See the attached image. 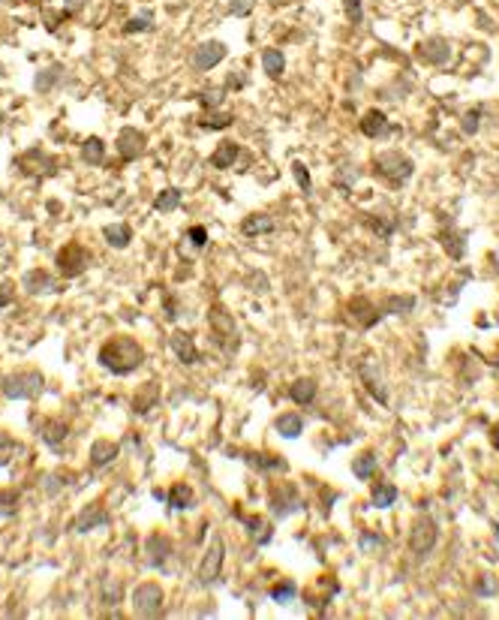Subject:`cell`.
<instances>
[{
  "label": "cell",
  "instance_id": "cell-1",
  "mask_svg": "<svg viewBox=\"0 0 499 620\" xmlns=\"http://www.w3.org/2000/svg\"><path fill=\"white\" fill-rule=\"evenodd\" d=\"M142 361H145V347L138 344L136 337L114 335L99 347V364L114 376H126V374L138 371Z\"/></svg>",
  "mask_w": 499,
  "mask_h": 620
},
{
  "label": "cell",
  "instance_id": "cell-2",
  "mask_svg": "<svg viewBox=\"0 0 499 620\" xmlns=\"http://www.w3.org/2000/svg\"><path fill=\"white\" fill-rule=\"evenodd\" d=\"M373 172H376L385 184L403 187L409 178H412L415 163L409 160L406 154H400V151H385V154H379V157L373 160Z\"/></svg>",
  "mask_w": 499,
  "mask_h": 620
},
{
  "label": "cell",
  "instance_id": "cell-3",
  "mask_svg": "<svg viewBox=\"0 0 499 620\" xmlns=\"http://www.w3.org/2000/svg\"><path fill=\"white\" fill-rule=\"evenodd\" d=\"M43 386H45L43 374H36V371H18V374H9V376L4 379V395H6L9 401H31V398L40 395Z\"/></svg>",
  "mask_w": 499,
  "mask_h": 620
},
{
  "label": "cell",
  "instance_id": "cell-4",
  "mask_svg": "<svg viewBox=\"0 0 499 620\" xmlns=\"http://www.w3.org/2000/svg\"><path fill=\"white\" fill-rule=\"evenodd\" d=\"M226 548H223V539L216 536L211 545H208V551L202 554V563H199V569H196V581L202 587H211V584H216L220 581V575H223V560H226V554H223Z\"/></svg>",
  "mask_w": 499,
  "mask_h": 620
},
{
  "label": "cell",
  "instance_id": "cell-5",
  "mask_svg": "<svg viewBox=\"0 0 499 620\" xmlns=\"http://www.w3.org/2000/svg\"><path fill=\"white\" fill-rule=\"evenodd\" d=\"M437 539H439L437 521L427 518V515L415 518L412 530H409V548H412V554H418V558H427V554L437 548Z\"/></svg>",
  "mask_w": 499,
  "mask_h": 620
},
{
  "label": "cell",
  "instance_id": "cell-6",
  "mask_svg": "<svg viewBox=\"0 0 499 620\" xmlns=\"http://www.w3.org/2000/svg\"><path fill=\"white\" fill-rule=\"evenodd\" d=\"M87 262H91V256H87V250H84L82 244H75V241L63 244V247L57 250V259H55V265H57L60 277H67V281H72V277L84 274Z\"/></svg>",
  "mask_w": 499,
  "mask_h": 620
},
{
  "label": "cell",
  "instance_id": "cell-7",
  "mask_svg": "<svg viewBox=\"0 0 499 620\" xmlns=\"http://www.w3.org/2000/svg\"><path fill=\"white\" fill-rule=\"evenodd\" d=\"M133 611L138 617H157L163 611V587L153 584V581H145L133 590Z\"/></svg>",
  "mask_w": 499,
  "mask_h": 620
},
{
  "label": "cell",
  "instance_id": "cell-8",
  "mask_svg": "<svg viewBox=\"0 0 499 620\" xmlns=\"http://www.w3.org/2000/svg\"><path fill=\"white\" fill-rule=\"evenodd\" d=\"M298 509H301V494H298V488L292 485V482H280V485L271 491V512H274L277 518H286V515L298 512Z\"/></svg>",
  "mask_w": 499,
  "mask_h": 620
},
{
  "label": "cell",
  "instance_id": "cell-9",
  "mask_svg": "<svg viewBox=\"0 0 499 620\" xmlns=\"http://www.w3.org/2000/svg\"><path fill=\"white\" fill-rule=\"evenodd\" d=\"M346 313H349V320H355L361 328H373V325L382 320V316H385V313H382V310L373 305V301L364 298V295H355L349 305H346Z\"/></svg>",
  "mask_w": 499,
  "mask_h": 620
},
{
  "label": "cell",
  "instance_id": "cell-10",
  "mask_svg": "<svg viewBox=\"0 0 499 620\" xmlns=\"http://www.w3.org/2000/svg\"><path fill=\"white\" fill-rule=\"evenodd\" d=\"M226 58V43H216V40H208V43H202L196 52H193V58H190V63H193V70H199V72H208V70H214L216 63H220Z\"/></svg>",
  "mask_w": 499,
  "mask_h": 620
},
{
  "label": "cell",
  "instance_id": "cell-11",
  "mask_svg": "<svg viewBox=\"0 0 499 620\" xmlns=\"http://www.w3.org/2000/svg\"><path fill=\"white\" fill-rule=\"evenodd\" d=\"M145 145H148V138L142 130H136V126H124L118 133V154L124 160H138L145 154Z\"/></svg>",
  "mask_w": 499,
  "mask_h": 620
},
{
  "label": "cell",
  "instance_id": "cell-12",
  "mask_svg": "<svg viewBox=\"0 0 499 620\" xmlns=\"http://www.w3.org/2000/svg\"><path fill=\"white\" fill-rule=\"evenodd\" d=\"M358 130H361L367 138H385L391 133V121H388L385 112L370 109V112L361 115V121H358Z\"/></svg>",
  "mask_w": 499,
  "mask_h": 620
},
{
  "label": "cell",
  "instance_id": "cell-13",
  "mask_svg": "<svg viewBox=\"0 0 499 620\" xmlns=\"http://www.w3.org/2000/svg\"><path fill=\"white\" fill-rule=\"evenodd\" d=\"M145 551H148V560L153 563V569H165V560L172 558V539L163 536V533H150L148 542H145Z\"/></svg>",
  "mask_w": 499,
  "mask_h": 620
},
{
  "label": "cell",
  "instance_id": "cell-14",
  "mask_svg": "<svg viewBox=\"0 0 499 620\" xmlns=\"http://www.w3.org/2000/svg\"><path fill=\"white\" fill-rule=\"evenodd\" d=\"M172 349H175V356H177V361H184V364H199L202 361V356H199V349H196V344H193V337H190L187 332H181V328H175L172 332Z\"/></svg>",
  "mask_w": 499,
  "mask_h": 620
},
{
  "label": "cell",
  "instance_id": "cell-15",
  "mask_svg": "<svg viewBox=\"0 0 499 620\" xmlns=\"http://www.w3.org/2000/svg\"><path fill=\"white\" fill-rule=\"evenodd\" d=\"M247 464L256 467V470H262V473H286L289 470L283 455H271V452H250Z\"/></svg>",
  "mask_w": 499,
  "mask_h": 620
},
{
  "label": "cell",
  "instance_id": "cell-16",
  "mask_svg": "<svg viewBox=\"0 0 499 620\" xmlns=\"http://www.w3.org/2000/svg\"><path fill=\"white\" fill-rule=\"evenodd\" d=\"M102 524H109V512L102 509V503H91L82 509L79 521H75V530H79V533H91V530H97Z\"/></svg>",
  "mask_w": 499,
  "mask_h": 620
},
{
  "label": "cell",
  "instance_id": "cell-17",
  "mask_svg": "<svg viewBox=\"0 0 499 620\" xmlns=\"http://www.w3.org/2000/svg\"><path fill=\"white\" fill-rule=\"evenodd\" d=\"M24 286H28V293L33 295H48V293H57V281L51 277L48 271H43V268H33V271H28L24 274Z\"/></svg>",
  "mask_w": 499,
  "mask_h": 620
},
{
  "label": "cell",
  "instance_id": "cell-18",
  "mask_svg": "<svg viewBox=\"0 0 499 620\" xmlns=\"http://www.w3.org/2000/svg\"><path fill=\"white\" fill-rule=\"evenodd\" d=\"M238 157H241V145L232 142V138H226V142L216 145V151L208 157V163H211L214 169H232Z\"/></svg>",
  "mask_w": 499,
  "mask_h": 620
},
{
  "label": "cell",
  "instance_id": "cell-19",
  "mask_svg": "<svg viewBox=\"0 0 499 620\" xmlns=\"http://www.w3.org/2000/svg\"><path fill=\"white\" fill-rule=\"evenodd\" d=\"M439 244L445 247V253H449L451 259H464V253H466V235L457 232L454 226L449 223V226H445V229L439 232Z\"/></svg>",
  "mask_w": 499,
  "mask_h": 620
},
{
  "label": "cell",
  "instance_id": "cell-20",
  "mask_svg": "<svg viewBox=\"0 0 499 620\" xmlns=\"http://www.w3.org/2000/svg\"><path fill=\"white\" fill-rule=\"evenodd\" d=\"M418 55L424 58L427 63H437V67H442V63H449V58H451V45L445 43V40H427V43L418 45Z\"/></svg>",
  "mask_w": 499,
  "mask_h": 620
},
{
  "label": "cell",
  "instance_id": "cell-21",
  "mask_svg": "<svg viewBox=\"0 0 499 620\" xmlns=\"http://www.w3.org/2000/svg\"><path fill=\"white\" fill-rule=\"evenodd\" d=\"M316 391H319L316 379H310V376H301V379H295V383L289 386V398L295 401L298 407H310V403L316 401Z\"/></svg>",
  "mask_w": 499,
  "mask_h": 620
},
{
  "label": "cell",
  "instance_id": "cell-22",
  "mask_svg": "<svg viewBox=\"0 0 499 620\" xmlns=\"http://www.w3.org/2000/svg\"><path fill=\"white\" fill-rule=\"evenodd\" d=\"M157 398H160V383H145V386H138V391L133 395V410H136L138 415H145V413L153 410Z\"/></svg>",
  "mask_w": 499,
  "mask_h": 620
},
{
  "label": "cell",
  "instance_id": "cell-23",
  "mask_svg": "<svg viewBox=\"0 0 499 620\" xmlns=\"http://www.w3.org/2000/svg\"><path fill=\"white\" fill-rule=\"evenodd\" d=\"M165 503H169V509L187 512V509H193V506H196V494H193V488H190L187 482H177L169 494H165Z\"/></svg>",
  "mask_w": 499,
  "mask_h": 620
},
{
  "label": "cell",
  "instance_id": "cell-24",
  "mask_svg": "<svg viewBox=\"0 0 499 620\" xmlns=\"http://www.w3.org/2000/svg\"><path fill=\"white\" fill-rule=\"evenodd\" d=\"M67 437H70V425L67 422H57V419H51V422H45L43 425V442L48 449H60L63 442H67Z\"/></svg>",
  "mask_w": 499,
  "mask_h": 620
},
{
  "label": "cell",
  "instance_id": "cell-25",
  "mask_svg": "<svg viewBox=\"0 0 499 620\" xmlns=\"http://www.w3.org/2000/svg\"><path fill=\"white\" fill-rule=\"evenodd\" d=\"M82 160L87 166H102L106 163V142L99 136H87L82 142Z\"/></svg>",
  "mask_w": 499,
  "mask_h": 620
},
{
  "label": "cell",
  "instance_id": "cell-26",
  "mask_svg": "<svg viewBox=\"0 0 499 620\" xmlns=\"http://www.w3.org/2000/svg\"><path fill=\"white\" fill-rule=\"evenodd\" d=\"M241 232L247 238H259V235L274 232V217H268V214H250V217L241 223Z\"/></svg>",
  "mask_w": 499,
  "mask_h": 620
},
{
  "label": "cell",
  "instance_id": "cell-27",
  "mask_svg": "<svg viewBox=\"0 0 499 620\" xmlns=\"http://www.w3.org/2000/svg\"><path fill=\"white\" fill-rule=\"evenodd\" d=\"M394 500H397V485L373 482V488H370V503H373L376 509H388V506H394Z\"/></svg>",
  "mask_w": 499,
  "mask_h": 620
},
{
  "label": "cell",
  "instance_id": "cell-28",
  "mask_svg": "<svg viewBox=\"0 0 499 620\" xmlns=\"http://www.w3.org/2000/svg\"><path fill=\"white\" fill-rule=\"evenodd\" d=\"M118 442L114 440H97L94 446H91V464L94 467H106V464H111L114 458H118Z\"/></svg>",
  "mask_w": 499,
  "mask_h": 620
},
{
  "label": "cell",
  "instance_id": "cell-29",
  "mask_svg": "<svg viewBox=\"0 0 499 620\" xmlns=\"http://www.w3.org/2000/svg\"><path fill=\"white\" fill-rule=\"evenodd\" d=\"M274 428H277V434H280V437L295 440V437H301V431H304V419H301L298 413H283V415H277Z\"/></svg>",
  "mask_w": 499,
  "mask_h": 620
},
{
  "label": "cell",
  "instance_id": "cell-30",
  "mask_svg": "<svg viewBox=\"0 0 499 620\" xmlns=\"http://www.w3.org/2000/svg\"><path fill=\"white\" fill-rule=\"evenodd\" d=\"M102 235H106V241H109L114 250L130 247V241H133L130 223H111V226H106V229H102Z\"/></svg>",
  "mask_w": 499,
  "mask_h": 620
},
{
  "label": "cell",
  "instance_id": "cell-31",
  "mask_svg": "<svg viewBox=\"0 0 499 620\" xmlns=\"http://www.w3.org/2000/svg\"><path fill=\"white\" fill-rule=\"evenodd\" d=\"M247 533L253 536V542L256 545H268V542L274 539V527L265 521V518H259V515H250L247 518Z\"/></svg>",
  "mask_w": 499,
  "mask_h": 620
},
{
  "label": "cell",
  "instance_id": "cell-32",
  "mask_svg": "<svg viewBox=\"0 0 499 620\" xmlns=\"http://www.w3.org/2000/svg\"><path fill=\"white\" fill-rule=\"evenodd\" d=\"M232 124H235L232 112H220V109H208V115L199 118L202 130H226V126H232Z\"/></svg>",
  "mask_w": 499,
  "mask_h": 620
},
{
  "label": "cell",
  "instance_id": "cell-33",
  "mask_svg": "<svg viewBox=\"0 0 499 620\" xmlns=\"http://www.w3.org/2000/svg\"><path fill=\"white\" fill-rule=\"evenodd\" d=\"M376 470H379V461H376L373 452H361V455H358V458L352 461V473L361 479V482H367L370 476H376Z\"/></svg>",
  "mask_w": 499,
  "mask_h": 620
},
{
  "label": "cell",
  "instance_id": "cell-34",
  "mask_svg": "<svg viewBox=\"0 0 499 620\" xmlns=\"http://www.w3.org/2000/svg\"><path fill=\"white\" fill-rule=\"evenodd\" d=\"M262 70L271 75V79H280V75L286 72V58H283V52H280V48H265V55H262Z\"/></svg>",
  "mask_w": 499,
  "mask_h": 620
},
{
  "label": "cell",
  "instance_id": "cell-35",
  "mask_svg": "<svg viewBox=\"0 0 499 620\" xmlns=\"http://www.w3.org/2000/svg\"><path fill=\"white\" fill-rule=\"evenodd\" d=\"M367 229L373 232V235L379 238V241H388V238H391L394 232H397V223H394V220H385V217H376V214H370V217H367Z\"/></svg>",
  "mask_w": 499,
  "mask_h": 620
},
{
  "label": "cell",
  "instance_id": "cell-36",
  "mask_svg": "<svg viewBox=\"0 0 499 620\" xmlns=\"http://www.w3.org/2000/svg\"><path fill=\"white\" fill-rule=\"evenodd\" d=\"M177 205H181V190H175V187H165L163 193L153 199V211H160V214H169Z\"/></svg>",
  "mask_w": 499,
  "mask_h": 620
},
{
  "label": "cell",
  "instance_id": "cell-37",
  "mask_svg": "<svg viewBox=\"0 0 499 620\" xmlns=\"http://www.w3.org/2000/svg\"><path fill=\"white\" fill-rule=\"evenodd\" d=\"M208 320H211V325H214V332H216V335H232V332H235L232 316H229V313H226L220 305H214V308H211Z\"/></svg>",
  "mask_w": 499,
  "mask_h": 620
},
{
  "label": "cell",
  "instance_id": "cell-38",
  "mask_svg": "<svg viewBox=\"0 0 499 620\" xmlns=\"http://www.w3.org/2000/svg\"><path fill=\"white\" fill-rule=\"evenodd\" d=\"M361 376H364V386H367V391L373 395L379 403H388V395H385V388H382V383L373 376V364H361Z\"/></svg>",
  "mask_w": 499,
  "mask_h": 620
},
{
  "label": "cell",
  "instance_id": "cell-39",
  "mask_svg": "<svg viewBox=\"0 0 499 620\" xmlns=\"http://www.w3.org/2000/svg\"><path fill=\"white\" fill-rule=\"evenodd\" d=\"M295 593H298V587H295V581H280V584H274L271 590H268V597H271L274 602H280V605H286V602H292L295 599Z\"/></svg>",
  "mask_w": 499,
  "mask_h": 620
},
{
  "label": "cell",
  "instance_id": "cell-40",
  "mask_svg": "<svg viewBox=\"0 0 499 620\" xmlns=\"http://www.w3.org/2000/svg\"><path fill=\"white\" fill-rule=\"evenodd\" d=\"M150 28H153V12L145 9V12H138V16H133L130 21L124 24V33H145Z\"/></svg>",
  "mask_w": 499,
  "mask_h": 620
},
{
  "label": "cell",
  "instance_id": "cell-41",
  "mask_svg": "<svg viewBox=\"0 0 499 620\" xmlns=\"http://www.w3.org/2000/svg\"><path fill=\"white\" fill-rule=\"evenodd\" d=\"M226 94H229V87H208V91L199 94V103H202L204 109H220V103L226 99Z\"/></svg>",
  "mask_w": 499,
  "mask_h": 620
},
{
  "label": "cell",
  "instance_id": "cell-42",
  "mask_svg": "<svg viewBox=\"0 0 499 620\" xmlns=\"http://www.w3.org/2000/svg\"><path fill=\"white\" fill-rule=\"evenodd\" d=\"M412 308H415V298L412 295H394V298H388V313H400V316H406V313H412Z\"/></svg>",
  "mask_w": 499,
  "mask_h": 620
},
{
  "label": "cell",
  "instance_id": "cell-43",
  "mask_svg": "<svg viewBox=\"0 0 499 620\" xmlns=\"http://www.w3.org/2000/svg\"><path fill=\"white\" fill-rule=\"evenodd\" d=\"M187 241L193 244L196 250H204V247H208V229H204V226H190V229H187Z\"/></svg>",
  "mask_w": 499,
  "mask_h": 620
},
{
  "label": "cell",
  "instance_id": "cell-44",
  "mask_svg": "<svg viewBox=\"0 0 499 620\" xmlns=\"http://www.w3.org/2000/svg\"><path fill=\"white\" fill-rule=\"evenodd\" d=\"M16 506H18V491H9V488L0 491V515H12Z\"/></svg>",
  "mask_w": 499,
  "mask_h": 620
},
{
  "label": "cell",
  "instance_id": "cell-45",
  "mask_svg": "<svg viewBox=\"0 0 499 620\" xmlns=\"http://www.w3.org/2000/svg\"><path fill=\"white\" fill-rule=\"evenodd\" d=\"M343 9H346V18H349V24H361V21H364L361 0H343Z\"/></svg>",
  "mask_w": 499,
  "mask_h": 620
},
{
  "label": "cell",
  "instance_id": "cell-46",
  "mask_svg": "<svg viewBox=\"0 0 499 620\" xmlns=\"http://www.w3.org/2000/svg\"><path fill=\"white\" fill-rule=\"evenodd\" d=\"M57 75H60V67H55V70H45L43 75H36V82H33V85H36V91H40V94H45L48 87H51V82L57 79Z\"/></svg>",
  "mask_w": 499,
  "mask_h": 620
},
{
  "label": "cell",
  "instance_id": "cell-47",
  "mask_svg": "<svg viewBox=\"0 0 499 620\" xmlns=\"http://www.w3.org/2000/svg\"><path fill=\"white\" fill-rule=\"evenodd\" d=\"M292 175H295V181L301 184V190H304V193H310L313 181H310V172H307V166H304V163H295V166H292Z\"/></svg>",
  "mask_w": 499,
  "mask_h": 620
},
{
  "label": "cell",
  "instance_id": "cell-48",
  "mask_svg": "<svg viewBox=\"0 0 499 620\" xmlns=\"http://www.w3.org/2000/svg\"><path fill=\"white\" fill-rule=\"evenodd\" d=\"M478 118H481V109H472L464 115V133L466 136H476L478 133Z\"/></svg>",
  "mask_w": 499,
  "mask_h": 620
},
{
  "label": "cell",
  "instance_id": "cell-49",
  "mask_svg": "<svg viewBox=\"0 0 499 620\" xmlns=\"http://www.w3.org/2000/svg\"><path fill=\"white\" fill-rule=\"evenodd\" d=\"M253 12V0H232L229 4V16H250Z\"/></svg>",
  "mask_w": 499,
  "mask_h": 620
},
{
  "label": "cell",
  "instance_id": "cell-50",
  "mask_svg": "<svg viewBox=\"0 0 499 620\" xmlns=\"http://www.w3.org/2000/svg\"><path fill=\"white\" fill-rule=\"evenodd\" d=\"M12 298H16V283L4 281V283H0V308H6Z\"/></svg>",
  "mask_w": 499,
  "mask_h": 620
},
{
  "label": "cell",
  "instance_id": "cell-51",
  "mask_svg": "<svg viewBox=\"0 0 499 620\" xmlns=\"http://www.w3.org/2000/svg\"><path fill=\"white\" fill-rule=\"evenodd\" d=\"M358 545H361V551H373V548H379L382 545V539L376 536V533H361V539H358Z\"/></svg>",
  "mask_w": 499,
  "mask_h": 620
},
{
  "label": "cell",
  "instance_id": "cell-52",
  "mask_svg": "<svg viewBox=\"0 0 499 620\" xmlns=\"http://www.w3.org/2000/svg\"><path fill=\"white\" fill-rule=\"evenodd\" d=\"M478 593H481V597H488V593H496V581H490V584H488V581H481Z\"/></svg>",
  "mask_w": 499,
  "mask_h": 620
},
{
  "label": "cell",
  "instance_id": "cell-53",
  "mask_svg": "<svg viewBox=\"0 0 499 620\" xmlns=\"http://www.w3.org/2000/svg\"><path fill=\"white\" fill-rule=\"evenodd\" d=\"M490 446L499 452V422H496V425H490Z\"/></svg>",
  "mask_w": 499,
  "mask_h": 620
},
{
  "label": "cell",
  "instance_id": "cell-54",
  "mask_svg": "<svg viewBox=\"0 0 499 620\" xmlns=\"http://www.w3.org/2000/svg\"><path fill=\"white\" fill-rule=\"evenodd\" d=\"M165 316H169V320H175V301L165 295Z\"/></svg>",
  "mask_w": 499,
  "mask_h": 620
},
{
  "label": "cell",
  "instance_id": "cell-55",
  "mask_svg": "<svg viewBox=\"0 0 499 620\" xmlns=\"http://www.w3.org/2000/svg\"><path fill=\"white\" fill-rule=\"evenodd\" d=\"M82 4H84V0H67V12H70V16H72V12H75V9H79Z\"/></svg>",
  "mask_w": 499,
  "mask_h": 620
}]
</instances>
